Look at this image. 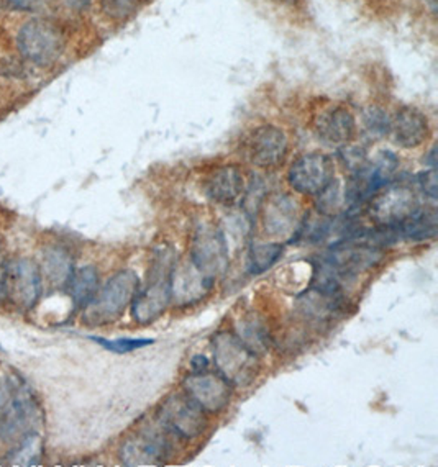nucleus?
Segmentation results:
<instances>
[{"instance_id":"nucleus-1","label":"nucleus","mask_w":438,"mask_h":467,"mask_svg":"<svg viewBox=\"0 0 438 467\" xmlns=\"http://www.w3.org/2000/svg\"><path fill=\"white\" fill-rule=\"evenodd\" d=\"M43 415L40 402L24 379L10 378V394L0 409V440L16 444L25 436L40 433Z\"/></svg>"},{"instance_id":"nucleus-2","label":"nucleus","mask_w":438,"mask_h":467,"mask_svg":"<svg viewBox=\"0 0 438 467\" xmlns=\"http://www.w3.org/2000/svg\"><path fill=\"white\" fill-rule=\"evenodd\" d=\"M140 279L135 271L123 269L112 275L102 289L82 310V322L89 327H102L119 320L127 306H131L133 298L139 294Z\"/></svg>"},{"instance_id":"nucleus-3","label":"nucleus","mask_w":438,"mask_h":467,"mask_svg":"<svg viewBox=\"0 0 438 467\" xmlns=\"http://www.w3.org/2000/svg\"><path fill=\"white\" fill-rule=\"evenodd\" d=\"M212 349L215 368L230 386L246 387L255 382L260 371L258 355L253 353L235 333H215L212 338Z\"/></svg>"},{"instance_id":"nucleus-4","label":"nucleus","mask_w":438,"mask_h":467,"mask_svg":"<svg viewBox=\"0 0 438 467\" xmlns=\"http://www.w3.org/2000/svg\"><path fill=\"white\" fill-rule=\"evenodd\" d=\"M43 275L40 266L30 259H14L4 263L0 275V300L28 312L41 297Z\"/></svg>"},{"instance_id":"nucleus-5","label":"nucleus","mask_w":438,"mask_h":467,"mask_svg":"<svg viewBox=\"0 0 438 467\" xmlns=\"http://www.w3.org/2000/svg\"><path fill=\"white\" fill-rule=\"evenodd\" d=\"M20 55L32 65H55L65 51V36L57 25L48 20H30L20 28L16 36Z\"/></svg>"},{"instance_id":"nucleus-6","label":"nucleus","mask_w":438,"mask_h":467,"mask_svg":"<svg viewBox=\"0 0 438 467\" xmlns=\"http://www.w3.org/2000/svg\"><path fill=\"white\" fill-rule=\"evenodd\" d=\"M158 423L179 440H195L207 430L205 411L187 394H172L158 410Z\"/></svg>"},{"instance_id":"nucleus-7","label":"nucleus","mask_w":438,"mask_h":467,"mask_svg":"<svg viewBox=\"0 0 438 467\" xmlns=\"http://www.w3.org/2000/svg\"><path fill=\"white\" fill-rule=\"evenodd\" d=\"M381 250L378 244L357 234L333 244L325 263H328L341 277L358 275L381 261Z\"/></svg>"},{"instance_id":"nucleus-8","label":"nucleus","mask_w":438,"mask_h":467,"mask_svg":"<svg viewBox=\"0 0 438 467\" xmlns=\"http://www.w3.org/2000/svg\"><path fill=\"white\" fill-rule=\"evenodd\" d=\"M170 433L160 427H143L129 436L120 448L125 466H158L170 458Z\"/></svg>"},{"instance_id":"nucleus-9","label":"nucleus","mask_w":438,"mask_h":467,"mask_svg":"<svg viewBox=\"0 0 438 467\" xmlns=\"http://www.w3.org/2000/svg\"><path fill=\"white\" fill-rule=\"evenodd\" d=\"M421 209L414 189L407 184H390L374 195L368 207L376 226H396Z\"/></svg>"},{"instance_id":"nucleus-10","label":"nucleus","mask_w":438,"mask_h":467,"mask_svg":"<svg viewBox=\"0 0 438 467\" xmlns=\"http://www.w3.org/2000/svg\"><path fill=\"white\" fill-rule=\"evenodd\" d=\"M191 263L214 281L219 275H225L228 267V243L219 228L203 225L197 230L191 248Z\"/></svg>"},{"instance_id":"nucleus-11","label":"nucleus","mask_w":438,"mask_h":467,"mask_svg":"<svg viewBox=\"0 0 438 467\" xmlns=\"http://www.w3.org/2000/svg\"><path fill=\"white\" fill-rule=\"evenodd\" d=\"M172 269V267H171ZM171 269L166 267L164 261L156 263L151 275V284L148 282L146 289L139 290V294L131 302V315L141 325L151 323L162 317V312L171 302Z\"/></svg>"},{"instance_id":"nucleus-12","label":"nucleus","mask_w":438,"mask_h":467,"mask_svg":"<svg viewBox=\"0 0 438 467\" xmlns=\"http://www.w3.org/2000/svg\"><path fill=\"white\" fill-rule=\"evenodd\" d=\"M333 181V162L322 153H308L292 162L287 182L296 192L317 195Z\"/></svg>"},{"instance_id":"nucleus-13","label":"nucleus","mask_w":438,"mask_h":467,"mask_svg":"<svg viewBox=\"0 0 438 467\" xmlns=\"http://www.w3.org/2000/svg\"><path fill=\"white\" fill-rule=\"evenodd\" d=\"M184 392L194 400L205 413H220L225 410L232 400V386L219 372H193L184 379Z\"/></svg>"},{"instance_id":"nucleus-14","label":"nucleus","mask_w":438,"mask_h":467,"mask_svg":"<svg viewBox=\"0 0 438 467\" xmlns=\"http://www.w3.org/2000/svg\"><path fill=\"white\" fill-rule=\"evenodd\" d=\"M244 148L248 161L263 170H271L285 161L287 138L283 130L273 125H265L253 130L250 137L246 138Z\"/></svg>"},{"instance_id":"nucleus-15","label":"nucleus","mask_w":438,"mask_h":467,"mask_svg":"<svg viewBox=\"0 0 438 467\" xmlns=\"http://www.w3.org/2000/svg\"><path fill=\"white\" fill-rule=\"evenodd\" d=\"M214 279L201 273L191 263L174 265L171 269V300L174 298L181 306H189L203 300L214 285Z\"/></svg>"},{"instance_id":"nucleus-16","label":"nucleus","mask_w":438,"mask_h":467,"mask_svg":"<svg viewBox=\"0 0 438 467\" xmlns=\"http://www.w3.org/2000/svg\"><path fill=\"white\" fill-rule=\"evenodd\" d=\"M355 117L345 107H333L316 120V135L328 148H345L355 138Z\"/></svg>"},{"instance_id":"nucleus-17","label":"nucleus","mask_w":438,"mask_h":467,"mask_svg":"<svg viewBox=\"0 0 438 467\" xmlns=\"http://www.w3.org/2000/svg\"><path fill=\"white\" fill-rule=\"evenodd\" d=\"M391 131L394 133V140L399 146L412 150L427 141L431 135V125L422 110L412 105H406L399 109L394 119L391 120Z\"/></svg>"},{"instance_id":"nucleus-18","label":"nucleus","mask_w":438,"mask_h":467,"mask_svg":"<svg viewBox=\"0 0 438 467\" xmlns=\"http://www.w3.org/2000/svg\"><path fill=\"white\" fill-rule=\"evenodd\" d=\"M299 205L289 195H275L265 209V228L273 236H291L297 232Z\"/></svg>"},{"instance_id":"nucleus-19","label":"nucleus","mask_w":438,"mask_h":467,"mask_svg":"<svg viewBox=\"0 0 438 467\" xmlns=\"http://www.w3.org/2000/svg\"><path fill=\"white\" fill-rule=\"evenodd\" d=\"M244 176L236 166H222L205 179L203 191L219 203H232L244 193Z\"/></svg>"},{"instance_id":"nucleus-20","label":"nucleus","mask_w":438,"mask_h":467,"mask_svg":"<svg viewBox=\"0 0 438 467\" xmlns=\"http://www.w3.org/2000/svg\"><path fill=\"white\" fill-rule=\"evenodd\" d=\"M40 271L51 287L66 289L76 271L73 256L61 246H49L43 251Z\"/></svg>"},{"instance_id":"nucleus-21","label":"nucleus","mask_w":438,"mask_h":467,"mask_svg":"<svg viewBox=\"0 0 438 467\" xmlns=\"http://www.w3.org/2000/svg\"><path fill=\"white\" fill-rule=\"evenodd\" d=\"M438 218L433 209L417 210L412 217L394 226L401 240L409 242H425L437 236Z\"/></svg>"},{"instance_id":"nucleus-22","label":"nucleus","mask_w":438,"mask_h":467,"mask_svg":"<svg viewBox=\"0 0 438 467\" xmlns=\"http://www.w3.org/2000/svg\"><path fill=\"white\" fill-rule=\"evenodd\" d=\"M236 337L242 339L253 353L260 356L268 351L271 347V335L266 323L263 322L260 317L245 315L244 318H240V322L236 323Z\"/></svg>"},{"instance_id":"nucleus-23","label":"nucleus","mask_w":438,"mask_h":467,"mask_svg":"<svg viewBox=\"0 0 438 467\" xmlns=\"http://www.w3.org/2000/svg\"><path fill=\"white\" fill-rule=\"evenodd\" d=\"M74 306H84L89 304L90 298L96 296L99 289L98 269L94 266H84L74 271L73 277L66 285Z\"/></svg>"},{"instance_id":"nucleus-24","label":"nucleus","mask_w":438,"mask_h":467,"mask_svg":"<svg viewBox=\"0 0 438 467\" xmlns=\"http://www.w3.org/2000/svg\"><path fill=\"white\" fill-rule=\"evenodd\" d=\"M8 466H38L43 460V440L40 433L25 436L8 452Z\"/></svg>"},{"instance_id":"nucleus-25","label":"nucleus","mask_w":438,"mask_h":467,"mask_svg":"<svg viewBox=\"0 0 438 467\" xmlns=\"http://www.w3.org/2000/svg\"><path fill=\"white\" fill-rule=\"evenodd\" d=\"M285 246L281 243H255L248 253V273L253 275L266 273L283 256Z\"/></svg>"},{"instance_id":"nucleus-26","label":"nucleus","mask_w":438,"mask_h":467,"mask_svg":"<svg viewBox=\"0 0 438 467\" xmlns=\"http://www.w3.org/2000/svg\"><path fill=\"white\" fill-rule=\"evenodd\" d=\"M317 210L320 212V215L324 217H330L333 213H337L341 207V193L340 184L339 181L333 179L328 186L325 187L324 191L317 193Z\"/></svg>"},{"instance_id":"nucleus-27","label":"nucleus","mask_w":438,"mask_h":467,"mask_svg":"<svg viewBox=\"0 0 438 467\" xmlns=\"http://www.w3.org/2000/svg\"><path fill=\"white\" fill-rule=\"evenodd\" d=\"M89 339L99 343L100 347L106 348L112 353H119V355H125V353H131L137 351L140 348L150 347L153 345V339L148 338H120V339H106L100 337H89Z\"/></svg>"},{"instance_id":"nucleus-28","label":"nucleus","mask_w":438,"mask_h":467,"mask_svg":"<svg viewBox=\"0 0 438 467\" xmlns=\"http://www.w3.org/2000/svg\"><path fill=\"white\" fill-rule=\"evenodd\" d=\"M366 130L374 137H384L391 131V120L388 115L378 107H370L363 115Z\"/></svg>"},{"instance_id":"nucleus-29","label":"nucleus","mask_w":438,"mask_h":467,"mask_svg":"<svg viewBox=\"0 0 438 467\" xmlns=\"http://www.w3.org/2000/svg\"><path fill=\"white\" fill-rule=\"evenodd\" d=\"M139 0H102V7L104 12L110 18H125V16H131L137 8Z\"/></svg>"},{"instance_id":"nucleus-30","label":"nucleus","mask_w":438,"mask_h":467,"mask_svg":"<svg viewBox=\"0 0 438 467\" xmlns=\"http://www.w3.org/2000/svg\"><path fill=\"white\" fill-rule=\"evenodd\" d=\"M341 160L345 162V166L349 168L353 174H357L358 171L363 170L366 166V153L363 148H347L341 150Z\"/></svg>"},{"instance_id":"nucleus-31","label":"nucleus","mask_w":438,"mask_h":467,"mask_svg":"<svg viewBox=\"0 0 438 467\" xmlns=\"http://www.w3.org/2000/svg\"><path fill=\"white\" fill-rule=\"evenodd\" d=\"M419 186L422 189L425 195H429L432 201L437 199V171L432 168L429 171H423L419 174Z\"/></svg>"},{"instance_id":"nucleus-32","label":"nucleus","mask_w":438,"mask_h":467,"mask_svg":"<svg viewBox=\"0 0 438 467\" xmlns=\"http://www.w3.org/2000/svg\"><path fill=\"white\" fill-rule=\"evenodd\" d=\"M10 7L16 8V10H28V12H32L35 8L40 7L41 4L45 2V0H5Z\"/></svg>"},{"instance_id":"nucleus-33","label":"nucleus","mask_w":438,"mask_h":467,"mask_svg":"<svg viewBox=\"0 0 438 467\" xmlns=\"http://www.w3.org/2000/svg\"><path fill=\"white\" fill-rule=\"evenodd\" d=\"M191 366H193V371H205L207 368H209V359L203 355H197L193 358V361H191Z\"/></svg>"},{"instance_id":"nucleus-34","label":"nucleus","mask_w":438,"mask_h":467,"mask_svg":"<svg viewBox=\"0 0 438 467\" xmlns=\"http://www.w3.org/2000/svg\"><path fill=\"white\" fill-rule=\"evenodd\" d=\"M71 5H74V7L78 8H84L88 7L90 4V0H68Z\"/></svg>"},{"instance_id":"nucleus-35","label":"nucleus","mask_w":438,"mask_h":467,"mask_svg":"<svg viewBox=\"0 0 438 467\" xmlns=\"http://www.w3.org/2000/svg\"><path fill=\"white\" fill-rule=\"evenodd\" d=\"M0 349H2V347H0Z\"/></svg>"}]
</instances>
